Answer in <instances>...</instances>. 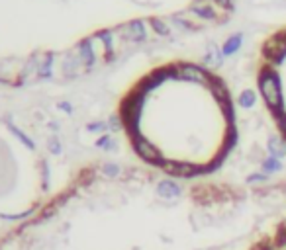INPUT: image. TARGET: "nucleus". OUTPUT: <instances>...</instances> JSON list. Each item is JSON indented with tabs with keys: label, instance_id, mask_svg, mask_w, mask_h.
Here are the masks:
<instances>
[{
	"label": "nucleus",
	"instance_id": "obj_7",
	"mask_svg": "<svg viewBox=\"0 0 286 250\" xmlns=\"http://www.w3.org/2000/svg\"><path fill=\"white\" fill-rule=\"evenodd\" d=\"M151 28H153L155 34H159V36H169V34H171L169 26H167L163 20H159V18H151Z\"/></svg>",
	"mask_w": 286,
	"mask_h": 250
},
{
	"label": "nucleus",
	"instance_id": "obj_4",
	"mask_svg": "<svg viewBox=\"0 0 286 250\" xmlns=\"http://www.w3.org/2000/svg\"><path fill=\"white\" fill-rule=\"evenodd\" d=\"M122 32H123V37L129 39V41H143L145 39V26H143L141 20H133V22L122 26Z\"/></svg>",
	"mask_w": 286,
	"mask_h": 250
},
{
	"label": "nucleus",
	"instance_id": "obj_1",
	"mask_svg": "<svg viewBox=\"0 0 286 250\" xmlns=\"http://www.w3.org/2000/svg\"><path fill=\"white\" fill-rule=\"evenodd\" d=\"M284 248L286 180L204 182L116 162L81 168L0 236V250Z\"/></svg>",
	"mask_w": 286,
	"mask_h": 250
},
{
	"label": "nucleus",
	"instance_id": "obj_2",
	"mask_svg": "<svg viewBox=\"0 0 286 250\" xmlns=\"http://www.w3.org/2000/svg\"><path fill=\"white\" fill-rule=\"evenodd\" d=\"M259 88H261V94L263 98L266 100V106L276 113L282 106V96H280V86H278V80L274 78V74L265 69L259 76Z\"/></svg>",
	"mask_w": 286,
	"mask_h": 250
},
{
	"label": "nucleus",
	"instance_id": "obj_3",
	"mask_svg": "<svg viewBox=\"0 0 286 250\" xmlns=\"http://www.w3.org/2000/svg\"><path fill=\"white\" fill-rule=\"evenodd\" d=\"M177 78L181 80H194V82H204L206 78V72L198 67V65H190V63H184V65H177Z\"/></svg>",
	"mask_w": 286,
	"mask_h": 250
},
{
	"label": "nucleus",
	"instance_id": "obj_5",
	"mask_svg": "<svg viewBox=\"0 0 286 250\" xmlns=\"http://www.w3.org/2000/svg\"><path fill=\"white\" fill-rule=\"evenodd\" d=\"M79 51H77V55L81 57V63L86 67V69H90L92 65H94V61H96V57H94V51H92V39L90 37H84L81 43H79V47H77Z\"/></svg>",
	"mask_w": 286,
	"mask_h": 250
},
{
	"label": "nucleus",
	"instance_id": "obj_8",
	"mask_svg": "<svg viewBox=\"0 0 286 250\" xmlns=\"http://www.w3.org/2000/svg\"><path fill=\"white\" fill-rule=\"evenodd\" d=\"M239 43H241V36H233L225 45H224V53L225 55H229V53H233L237 47H239Z\"/></svg>",
	"mask_w": 286,
	"mask_h": 250
},
{
	"label": "nucleus",
	"instance_id": "obj_6",
	"mask_svg": "<svg viewBox=\"0 0 286 250\" xmlns=\"http://www.w3.org/2000/svg\"><path fill=\"white\" fill-rule=\"evenodd\" d=\"M96 37H100L102 43H104V59H106V63L114 61V57H116V51H114V34L112 32H100Z\"/></svg>",
	"mask_w": 286,
	"mask_h": 250
},
{
	"label": "nucleus",
	"instance_id": "obj_9",
	"mask_svg": "<svg viewBox=\"0 0 286 250\" xmlns=\"http://www.w3.org/2000/svg\"><path fill=\"white\" fill-rule=\"evenodd\" d=\"M51 61H53V53H47V61L41 63V67H40V74L43 78H49L51 76Z\"/></svg>",
	"mask_w": 286,
	"mask_h": 250
}]
</instances>
